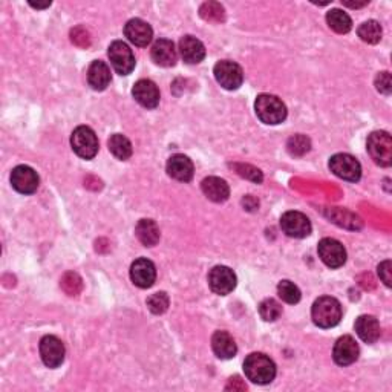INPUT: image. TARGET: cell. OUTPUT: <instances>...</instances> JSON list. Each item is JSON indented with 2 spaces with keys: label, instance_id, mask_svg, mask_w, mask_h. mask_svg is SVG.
Here are the masks:
<instances>
[{
  "label": "cell",
  "instance_id": "cell-33",
  "mask_svg": "<svg viewBox=\"0 0 392 392\" xmlns=\"http://www.w3.org/2000/svg\"><path fill=\"white\" fill-rule=\"evenodd\" d=\"M148 307L154 314H163L169 308V296L164 293V291H159V293L152 295L148 299Z\"/></svg>",
  "mask_w": 392,
  "mask_h": 392
},
{
  "label": "cell",
  "instance_id": "cell-19",
  "mask_svg": "<svg viewBox=\"0 0 392 392\" xmlns=\"http://www.w3.org/2000/svg\"><path fill=\"white\" fill-rule=\"evenodd\" d=\"M152 60L159 66H164V68H169V66H174L176 63V49L175 45L172 40L168 38H159L152 46L150 51Z\"/></svg>",
  "mask_w": 392,
  "mask_h": 392
},
{
  "label": "cell",
  "instance_id": "cell-6",
  "mask_svg": "<svg viewBox=\"0 0 392 392\" xmlns=\"http://www.w3.org/2000/svg\"><path fill=\"white\" fill-rule=\"evenodd\" d=\"M214 74L216 82L227 91H236L242 86L244 72L238 63L231 60H222L215 65Z\"/></svg>",
  "mask_w": 392,
  "mask_h": 392
},
{
  "label": "cell",
  "instance_id": "cell-21",
  "mask_svg": "<svg viewBox=\"0 0 392 392\" xmlns=\"http://www.w3.org/2000/svg\"><path fill=\"white\" fill-rule=\"evenodd\" d=\"M111 68L102 60L92 62L88 69V83L94 91H104L111 84Z\"/></svg>",
  "mask_w": 392,
  "mask_h": 392
},
{
  "label": "cell",
  "instance_id": "cell-1",
  "mask_svg": "<svg viewBox=\"0 0 392 392\" xmlns=\"http://www.w3.org/2000/svg\"><path fill=\"white\" fill-rule=\"evenodd\" d=\"M244 373L250 382L256 384H268L276 377V365L268 356L253 353L245 358Z\"/></svg>",
  "mask_w": 392,
  "mask_h": 392
},
{
  "label": "cell",
  "instance_id": "cell-26",
  "mask_svg": "<svg viewBox=\"0 0 392 392\" xmlns=\"http://www.w3.org/2000/svg\"><path fill=\"white\" fill-rule=\"evenodd\" d=\"M327 23L337 34H347L353 28V20L342 10H331L327 14Z\"/></svg>",
  "mask_w": 392,
  "mask_h": 392
},
{
  "label": "cell",
  "instance_id": "cell-25",
  "mask_svg": "<svg viewBox=\"0 0 392 392\" xmlns=\"http://www.w3.org/2000/svg\"><path fill=\"white\" fill-rule=\"evenodd\" d=\"M135 235L144 247H154V245L159 242V236H161L157 222L152 221V219H141V221H138L135 227Z\"/></svg>",
  "mask_w": 392,
  "mask_h": 392
},
{
  "label": "cell",
  "instance_id": "cell-40",
  "mask_svg": "<svg viewBox=\"0 0 392 392\" xmlns=\"http://www.w3.org/2000/svg\"><path fill=\"white\" fill-rule=\"evenodd\" d=\"M30 5L32 8H37V10H43V8H48L51 6V2H46V3H36V2H30Z\"/></svg>",
  "mask_w": 392,
  "mask_h": 392
},
{
  "label": "cell",
  "instance_id": "cell-3",
  "mask_svg": "<svg viewBox=\"0 0 392 392\" xmlns=\"http://www.w3.org/2000/svg\"><path fill=\"white\" fill-rule=\"evenodd\" d=\"M255 111L257 118L265 124H279L287 118V106L276 95H259L255 102Z\"/></svg>",
  "mask_w": 392,
  "mask_h": 392
},
{
  "label": "cell",
  "instance_id": "cell-22",
  "mask_svg": "<svg viewBox=\"0 0 392 392\" xmlns=\"http://www.w3.org/2000/svg\"><path fill=\"white\" fill-rule=\"evenodd\" d=\"M211 348H214L216 357L222 358V360L233 358L238 353L235 338L227 331H216L214 337H211Z\"/></svg>",
  "mask_w": 392,
  "mask_h": 392
},
{
  "label": "cell",
  "instance_id": "cell-20",
  "mask_svg": "<svg viewBox=\"0 0 392 392\" xmlns=\"http://www.w3.org/2000/svg\"><path fill=\"white\" fill-rule=\"evenodd\" d=\"M194 163L185 155H174L168 161V174L176 181L189 183L194 178Z\"/></svg>",
  "mask_w": 392,
  "mask_h": 392
},
{
  "label": "cell",
  "instance_id": "cell-27",
  "mask_svg": "<svg viewBox=\"0 0 392 392\" xmlns=\"http://www.w3.org/2000/svg\"><path fill=\"white\" fill-rule=\"evenodd\" d=\"M109 150L112 152V155L115 158L122 159V161H126L132 157V144L128 138L122 134H114L108 141Z\"/></svg>",
  "mask_w": 392,
  "mask_h": 392
},
{
  "label": "cell",
  "instance_id": "cell-23",
  "mask_svg": "<svg viewBox=\"0 0 392 392\" xmlns=\"http://www.w3.org/2000/svg\"><path fill=\"white\" fill-rule=\"evenodd\" d=\"M203 194L214 203H224L230 196V187L224 179L218 176H209L201 183Z\"/></svg>",
  "mask_w": 392,
  "mask_h": 392
},
{
  "label": "cell",
  "instance_id": "cell-5",
  "mask_svg": "<svg viewBox=\"0 0 392 392\" xmlns=\"http://www.w3.org/2000/svg\"><path fill=\"white\" fill-rule=\"evenodd\" d=\"M71 146L80 158L92 159L98 152V138L88 126H78L71 135Z\"/></svg>",
  "mask_w": 392,
  "mask_h": 392
},
{
  "label": "cell",
  "instance_id": "cell-12",
  "mask_svg": "<svg viewBox=\"0 0 392 392\" xmlns=\"http://www.w3.org/2000/svg\"><path fill=\"white\" fill-rule=\"evenodd\" d=\"M281 229L290 238L302 239L311 233V222L301 211H287L281 218Z\"/></svg>",
  "mask_w": 392,
  "mask_h": 392
},
{
  "label": "cell",
  "instance_id": "cell-14",
  "mask_svg": "<svg viewBox=\"0 0 392 392\" xmlns=\"http://www.w3.org/2000/svg\"><path fill=\"white\" fill-rule=\"evenodd\" d=\"M130 279L139 288H150L155 284L157 268L149 259H137L130 267Z\"/></svg>",
  "mask_w": 392,
  "mask_h": 392
},
{
  "label": "cell",
  "instance_id": "cell-17",
  "mask_svg": "<svg viewBox=\"0 0 392 392\" xmlns=\"http://www.w3.org/2000/svg\"><path fill=\"white\" fill-rule=\"evenodd\" d=\"M132 95L143 108L155 109L159 104V89L152 80H138L132 89Z\"/></svg>",
  "mask_w": 392,
  "mask_h": 392
},
{
  "label": "cell",
  "instance_id": "cell-38",
  "mask_svg": "<svg viewBox=\"0 0 392 392\" xmlns=\"http://www.w3.org/2000/svg\"><path fill=\"white\" fill-rule=\"evenodd\" d=\"M225 389L227 391H245L247 389V384H245L242 382V378L241 377H231L229 383H227V387H225Z\"/></svg>",
  "mask_w": 392,
  "mask_h": 392
},
{
  "label": "cell",
  "instance_id": "cell-30",
  "mask_svg": "<svg viewBox=\"0 0 392 392\" xmlns=\"http://www.w3.org/2000/svg\"><path fill=\"white\" fill-rule=\"evenodd\" d=\"M277 295L284 302L291 303V305L301 301V290H299L296 285L290 281H282L277 285Z\"/></svg>",
  "mask_w": 392,
  "mask_h": 392
},
{
  "label": "cell",
  "instance_id": "cell-39",
  "mask_svg": "<svg viewBox=\"0 0 392 392\" xmlns=\"http://www.w3.org/2000/svg\"><path fill=\"white\" fill-rule=\"evenodd\" d=\"M343 5L349 6V8H362V6L368 5V2H367V0H365V2H360V3H357V2H343Z\"/></svg>",
  "mask_w": 392,
  "mask_h": 392
},
{
  "label": "cell",
  "instance_id": "cell-4",
  "mask_svg": "<svg viewBox=\"0 0 392 392\" xmlns=\"http://www.w3.org/2000/svg\"><path fill=\"white\" fill-rule=\"evenodd\" d=\"M367 149L376 164L389 168L392 163V138L388 132H373L368 138Z\"/></svg>",
  "mask_w": 392,
  "mask_h": 392
},
{
  "label": "cell",
  "instance_id": "cell-16",
  "mask_svg": "<svg viewBox=\"0 0 392 392\" xmlns=\"http://www.w3.org/2000/svg\"><path fill=\"white\" fill-rule=\"evenodd\" d=\"M360 354V349H358V345L354 341V337L351 336H343L338 338L334 345L333 349V357L334 362L341 367H348V365H353Z\"/></svg>",
  "mask_w": 392,
  "mask_h": 392
},
{
  "label": "cell",
  "instance_id": "cell-11",
  "mask_svg": "<svg viewBox=\"0 0 392 392\" xmlns=\"http://www.w3.org/2000/svg\"><path fill=\"white\" fill-rule=\"evenodd\" d=\"M65 345L56 336H45L40 341V356L48 368H58L65 362Z\"/></svg>",
  "mask_w": 392,
  "mask_h": 392
},
{
  "label": "cell",
  "instance_id": "cell-18",
  "mask_svg": "<svg viewBox=\"0 0 392 392\" xmlns=\"http://www.w3.org/2000/svg\"><path fill=\"white\" fill-rule=\"evenodd\" d=\"M179 54L185 63L198 65L205 57V48L201 40L194 36H185L179 40Z\"/></svg>",
  "mask_w": 392,
  "mask_h": 392
},
{
  "label": "cell",
  "instance_id": "cell-9",
  "mask_svg": "<svg viewBox=\"0 0 392 392\" xmlns=\"http://www.w3.org/2000/svg\"><path fill=\"white\" fill-rule=\"evenodd\" d=\"M319 257L322 259V262L330 268H338L347 262V250L343 245L336 241L333 238H325L319 242L317 247Z\"/></svg>",
  "mask_w": 392,
  "mask_h": 392
},
{
  "label": "cell",
  "instance_id": "cell-36",
  "mask_svg": "<svg viewBox=\"0 0 392 392\" xmlns=\"http://www.w3.org/2000/svg\"><path fill=\"white\" fill-rule=\"evenodd\" d=\"M376 88L378 92H382L384 95H389L392 91V82H391V74L389 72H380L376 77Z\"/></svg>",
  "mask_w": 392,
  "mask_h": 392
},
{
  "label": "cell",
  "instance_id": "cell-28",
  "mask_svg": "<svg viewBox=\"0 0 392 392\" xmlns=\"http://www.w3.org/2000/svg\"><path fill=\"white\" fill-rule=\"evenodd\" d=\"M358 37H360L365 43L369 45H376L382 40V26L377 20H368V22H363L360 26H358L357 31Z\"/></svg>",
  "mask_w": 392,
  "mask_h": 392
},
{
  "label": "cell",
  "instance_id": "cell-2",
  "mask_svg": "<svg viewBox=\"0 0 392 392\" xmlns=\"http://www.w3.org/2000/svg\"><path fill=\"white\" fill-rule=\"evenodd\" d=\"M313 322L321 328H333L342 319V305L334 297H319L311 308Z\"/></svg>",
  "mask_w": 392,
  "mask_h": 392
},
{
  "label": "cell",
  "instance_id": "cell-29",
  "mask_svg": "<svg viewBox=\"0 0 392 392\" xmlns=\"http://www.w3.org/2000/svg\"><path fill=\"white\" fill-rule=\"evenodd\" d=\"M259 314H261L265 322H275L282 314L281 303L275 301V299H265L259 305Z\"/></svg>",
  "mask_w": 392,
  "mask_h": 392
},
{
  "label": "cell",
  "instance_id": "cell-34",
  "mask_svg": "<svg viewBox=\"0 0 392 392\" xmlns=\"http://www.w3.org/2000/svg\"><path fill=\"white\" fill-rule=\"evenodd\" d=\"M60 285L69 296H77L82 291V279L77 273H66Z\"/></svg>",
  "mask_w": 392,
  "mask_h": 392
},
{
  "label": "cell",
  "instance_id": "cell-7",
  "mask_svg": "<svg viewBox=\"0 0 392 392\" xmlns=\"http://www.w3.org/2000/svg\"><path fill=\"white\" fill-rule=\"evenodd\" d=\"M330 169L338 178L345 181L356 183L362 176V165L353 155L336 154L330 159Z\"/></svg>",
  "mask_w": 392,
  "mask_h": 392
},
{
  "label": "cell",
  "instance_id": "cell-31",
  "mask_svg": "<svg viewBox=\"0 0 392 392\" xmlns=\"http://www.w3.org/2000/svg\"><path fill=\"white\" fill-rule=\"evenodd\" d=\"M199 14L207 22H222L224 20V8L221 3L218 2H205L201 10H199Z\"/></svg>",
  "mask_w": 392,
  "mask_h": 392
},
{
  "label": "cell",
  "instance_id": "cell-8",
  "mask_svg": "<svg viewBox=\"0 0 392 392\" xmlns=\"http://www.w3.org/2000/svg\"><path fill=\"white\" fill-rule=\"evenodd\" d=\"M109 58L112 68L115 69L117 74L119 76H129L135 68V56L128 45L122 40H117V42L112 43L109 46Z\"/></svg>",
  "mask_w": 392,
  "mask_h": 392
},
{
  "label": "cell",
  "instance_id": "cell-35",
  "mask_svg": "<svg viewBox=\"0 0 392 392\" xmlns=\"http://www.w3.org/2000/svg\"><path fill=\"white\" fill-rule=\"evenodd\" d=\"M71 40H72V43H76L77 46H82V48H88V46L91 45L89 32L84 28H82V26H78V28L71 31Z\"/></svg>",
  "mask_w": 392,
  "mask_h": 392
},
{
  "label": "cell",
  "instance_id": "cell-10",
  "mask_svg": "<svg viewBox=\"0 0 392 392\" xmlns=\"http://www.w3.org/2000/svg\"><path fill=\"white\" fill-rule=\"evenodd\" d=\"M209 285L214 293L219 296H227L236 288V275L229 267L216 265L209 273Z\"/></svg>",
  "mask_w": 392,
  "mask_h": 392
},
{
  "label": "cell",
  "instance_id": "cell-37",
  "mask_svg": "<svg viewBox=\"0 0 392 392\" xmlns=\"http://www.w3.org/2000/svg\"><path fill=\"white\" fill-rule=\"evenodd\" d=\"M378 276H380L382 282L387 285V287H391L392 277H391V261H384L380 265H378Z\"/></svg>",
  "mask_w": 392,
  "mask_h": 392
},
{
  "label": "cell",
  "instance_id": "cell-32",
  "mask_svg": "<svg viewBox=\"0 0 392 392\" xmlns=\"http://www.w3.org/2000/svg\"><path fill=\"white\" fill-rule=\"evenodd\" d=\"M287 148H288V152H290L291 155L302 157V155H305L310 150L311 143H310V139L307 137L299 134V135H295V137H291L288 139Z\"/></svg>",
  "mask_w": 392,
  "mask_h": 392
},
{
  "label": "cell",
  "instance_id": "cell-13",
  "mask_svg": "<svg viewBox=\"0 0 392 392\" xmlns=\"http://www.w3.org/2000/svg\"><path fill=\"white\" fill-rule=\"evenodd\" d=\"M38 175L37 172L30 168V165H17V168L11 172V184L19 194L31 195L38 189Z\"/></svg>",
  "mask_w": 392,
  "mask_h": 392
},
{
  "label": "cell",
  "instance_id": "cell-24",
  "mask_svg": "<svg viewBox=\"0 0 392 392\" xmlns=\"http://www.w3.org/2000/svg\"><path fill=\"white\" fill-rule=\"evenodd\" d=\"M356 333L365 343H376L382 334L380 323L374 316H360L356 321Z\"/></svg>",
  "mask_w": 392,
  "mask_h": 392
},
{
  "label": "cell",
  "instance_id": "cell-15",
  "mask_svg": "<svg viewBox=\"0 0 392 392\" xmlns=\"http://www.w3.org/2000/svg\"><path fill=\"white\" fill-rule=\"evenodd\" d=\"M124 36L128 37L130 43H134L139 48H144L152 42L154 37V31H152L150 25L144 22L141 19H130L124 26Z\"/></svg>",
  "mask_w": 392,
  "mask_h": 392
}]
</instances>
